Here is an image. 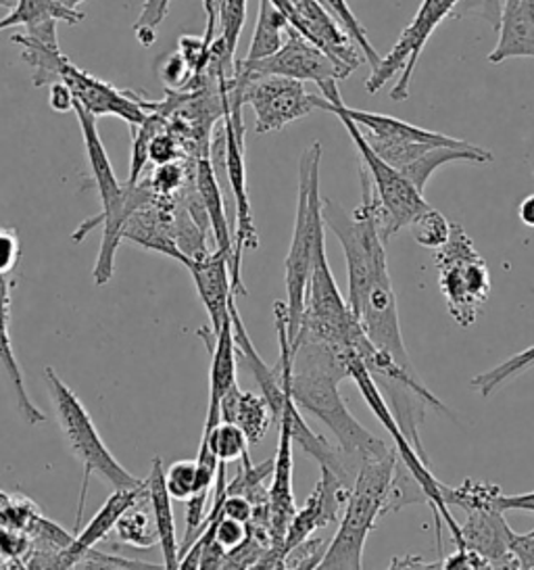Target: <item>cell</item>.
Returning <instances> with one entry per match:
<instances>
[{"label": "cell", "mask_w": 534, "mask_h": 570, "mask_svg": "<svg viewBox=\"0 0 534 570\" xmlns=\"http://www.w3.org/2000/svg\"><path fill=\"white\" fill-rule=\"evenodd\" d=\"M359 207L347 214L338 203L326 199L322 209L324 224L333 230L345 252L349 272L347 303L353 318L380 352L403 368L414 370L400 333L397 295L386 264V243L380 238L374 218L378 199L364 166L359 168Z\"/></svg>", "instance_id": "6da1fadb"}, {"label": "cell", "mask_w": 534, "mask_h": 570, "mask_svg": "<svg viewBox=\"0 0 534 570\" xmlns=\"http://www.w3.org/2000/svg\"><path fill=\"white\" fill-rule=\"evenodd\" d=\"M290 391L307 414L322 420L333 431L338 448L347 453L357 466L364 460L384 458L393 450L383 439L372 435L366 426L350 414L343 400L338 383L349 379V357L355 352H338L330 345L299 338L293 347Z\"/></svg>", "instance_id": "7a4b0ae2"}, {"label": "cell", "mask_w": 534, "mask_h": 570, "mask_svg": "<svg viewBox=\"0 0 534 570\" xmlns=\"http://www.w3.org/2000/svg\"><path fill=\"white\" fill-rule=\"evenodd\" d=\"M11 42L21 47L23 61L33 69L36 88L52 82L66 85L73 101L80 102L95 118L116 116L136 128L149 118L150 111H155V102L140 101L132 92L117 90L116 86L107 85L71 63L59 49L57 21L30 30V35H13Z\"/></svg>", "instance_id": "3957f363"}, {"label": "cell", "mask_w": 534, "mask_h": 570, "mask_svg": "<svg viewBox=\"0 0 534 570\" xmlns=\"http://www.w3.org/2000/svg\"><path fill=\"white\" fill-rule=\"evenodd\" d=\"M73 111H76L78 121H80L83 147H86L92 180L97 186L100 207H102L100 216L90 219L88 224H82V228L73 235V240H82L83 236L88 235V230H92V228L102 224V243H100L99 257H97V264L92 269V276H95L97 285L105 286L113 276L116 252L119 243L123 240L126 222L136 209L149 205L155 195H152L149 185L140 186V183H138L134 188L119 185L113 166H111V159H109L107 149L100 140L97 118L90 111H86L78 101H73Z\"/></svg>", "instance_id": "277c9868"}, {"label": "cell", "mask_w": 534, "mask_h": 570, "mask_svg": "<svg viewBox=\"0 0 534 570\" xmlns=\"http://www.w3.org/2000/svg\"><path fill=\"white\" fill-rule=\"evenodd\" d=\"M319 164L322 145H309L299 161V202L295 233L290 249L284 259V283H286V314H288V338L290 345L299 335L300 316L307 281L314 268L319 245H324V199L319 195Z\"/></svg>", "instance_id": "5b68a950"}, {"label": "cell", "mask_w": 534, "mask_h": 570, "mask_svg": "<svg viewBox=\"0 0 534 570\" xmlns=\"http://www.w3.org/2000/svg\"><path fill=\"white\" fill-rule=\"evenodd\" d=\"M395 464V450L384 458L364 460L359 464L355 481L350 485L349 498L345 502L340 527L328 543L317 569H364V548L367 537L384 517V502Z\"/></svg>", "instance_id": "8992f818"}, {"label": "cell", "mask_w": 534, "mask_h": 570, "mask_svg": "<svg viewBox=\"0 0 534 570\" xmlns=\"http://www.w3.org/2000/svg\"><path fill=\"white\" fill-rule=\"evenodd\" d=\"M44 379L49 385L50 400L55 405L59 426L66 436L67 448L83 466L82 489L78 495V512H76V531H78L82 527L83 503H86L92 476H99L111 489H134L142 485L145 481L136 479L117 462L116 455L105 445L88 410L83 407L80 397L66 385V381L50 366L44 368Z\"/></svg>", "instance_id": "52a82bcc"}, {"label": "cell", "mask_w": 534, "mask_h": 570, "mask_svg": "<svg viewBox=\"0 0 534 570\" xmlns=\"http://www.w3.org/2000/svg\"><path fill=\"white\" fill-rule=\"evenodd\" d=\"M319 109L330 111L343 121L355 149L364 161V168L369 174V180H372L376 199H378L374 218H376V226H378V233L384 243H388L393 236L399 235L403 228L414 226L417 219L431 209V205L424 199V193H419L416 186L400 174L399 169L388 166L376 153L372 151L362 128L347 114H343L338 109V105L326 101L322 97Z\"/></svg>", "instance_id": "ba28073f"}, {"label": "cell", "mask_w": 534, "mask_h": 570, "mask_svg": "<svg viewBox=\"0 0 534 570\" xmlns=\"http://www.w3.org/2000/svg\"><path fill=\"white\" fill-rule=\"evenodd\" d=\"M434 264L451 318L464 328L472 326L491 297V276L483 255L476 252L462 224L451 222L447 243L434 249Z\"/></svg>", "instance_id": "9c48e42d"}, {"label": "cell", "mask_w": 534, "mask_h": 570, "mask_svg": "<svg viewBox=\"0 0 534 570\" xmlns=\"http://www.w3.org/2000/svg\"><path fill=\"white\" fill-rule=\"evenodd\" d=\"M364 335L366 333L362 331L357 320L353 318L349 303L343 299V293L336 285V278L326 255V243H324L317 249L314 268L307 281L299 335L295 338V343L299 338H309V341L330 345L338 352H353L357 341Z\"/></svg>", "instance_id": "30bf717a"}, {"label": "cell", "mask_w": 534, "mask_h": 570, "mask_svg": "<svg viewBox=\"0 0 534 570\" xmlns=\"http://www.w3.org/2000/svg\"><path fill=\"white\" fill-rule=\"evenodd\" d=\"M224 86L233 99L250 105L257 121V135L283 130L290 121L319 109L322 101V97L312 95L305 88V82L286 76H247L234 71Z\"/></svg>", "instance_id": "8fae6325"}, {"label": "cell", "mask_w": 534, "mask_h": 570, "mask_svg": "<svg viewBox=\"0 0 534 570\" xmlns=\"http://www.w3.org/2000/svg\"><path fill=\"white\" fill-rule=\"evenodd\" d=\"M224 168L228 176V185L233 190L234 207H236V233H234L233 276L234 295H247V286L240 278V262L243 253L259 249V233L253 219L249 188H247V166H245V121H243V105L228 102L224 97Z\"/></svg>", "instance_id": "7c38bea8"}, {"label": "cell", "mask_w": 534, "mask_h": 570, "mask_svg": "<svg viewBox=\"0 0 534 570\" xmlns=\"http://www.w3.org/2000/svg\"><path fill=\"white\" fill-rule=\"evenodd\" d=\"M457 2L459 0H424L422 2L416 18L403 30L393 51L380 59L378 68L372 69V73L366 80L369 95L380 92V88L388 85L393 80V76L400 73L399 82L390 90V99L397 102L409 99V85H412V76L416 71L419 55L424 51L428 38L438 28V23L443 19L449 18L451 11Z\"/></svg>", "instance_id": "4fadbf2b"}, {"label": "cell", "mask_w": 534, "mask_h": 570, "mask_svg": "<svg viewBox=\"0 0 534 570\" xmlns=\"http://www.w3.org/2000/svg\"><path fill=\"white\" fill-rule=\"evenodd\" d=\"M234 71L247 73V76H286L300 82H314L324 85L328 80H345L343 71L336 68L333 59L317 49L314 42H309L305 36H300L293 26L286 32L280 51L269 55L259 61H236Z\"/></svg>", "instance_id": "5bb4252c"}, {"label": "cell", "mask_w": 534, "mask_h": 570, "mask_svg": "<svg viewBox=\"0 0 534 570\" xmlns=\"http://www.w3.org/2000/svg\"><path fill=\"white\" fill-rule=\"evenodd\" d=\"M350 487L345 485L334 472L322 469L314 493L307 498L305 505L295 512L284 537L283 556L286 560L288 552L297 548L300 541L314 535L317 529L330 527L340 514V508L349 498Z\"/></svg>", "instance_id": "9a60e30c"}, {"label": "cell", "mask_w": 534, "mask_h": 570, "mask_svg": "<svg viewBox=\"0 0 534 570\" xmlns=\"http://www.w3.org/2000/svg\"><path fill=\"white\" fill-rule=\"evenodd\" d=\"M293 4L300 18L299 35L326 52L345 78H349L355 69L366 63L362 51L353 45L349 36L340 30L336 19L319 0H293Z\"/></svg>", "instance_id": "2e32d148"}, {"label": "cell", "mask_w": 534, "mask_h": 570, "mask_svg": "<svg viewBox=\"0 0 534 570\" xmlns=\"http://www.w3.org/2000/svg\"><path fill=\"white\" fill-rule=\"evenodd\" d=\"M190 272L200 302L205 305L209 322H211V338L221 331L224 322L230 318V302H233V276H230V257L226 253H205L186 264Z\"/></svg>", "instance_id": "e0dca14e"}, {"label": "cell", "mask_w": 534, "mask_h": 570, "mask_svg": "<svg viewBox=\"0 0 534 570\" xmlns=\"http://www.w3.org/2000/svg\"><path fill=\"white\" fill-rule=\"evenodd\" d=\"M512 527L503 519V512L478 508L467 510V520L459 527L462 548L484 556L493 569H520L516 556L510 550Z\"/></svg>", "instance_id": "ac0fdd59"}, {"label": "cell", "mask_w": 534, "mask_h": 570, "mask_svg": "<svg viewBox=\"0 0 534 570\" xmlns=\"http://www.w3.org/2000/svg\"><path fill=\"white\" fill-rule=\"evenodd\" d=\"M145 493H147L145 483L134 489H113V493L107 498V502L102 503V508L95 514V519L88 522L82 533L71 539L66 550L57 553V569L78 567L83 553L92 550L99 541L109 535L116 529L117 520L121 519L123 512L132 508L140 498H145Z\"/></svg>", "instance_id": "d6986e66"}, {"label": "cell", "mask_w": 534, "mask_h": 570, "mask_svg": "<svg viewBox=\"0 0 534 570\" xmlns=\"http://www.w3.org/2000/svg\"><path fill=\"white\" fill-rule=\"evenodd\" d=\"M9 326H11V281L7 278V274H0V366L4 370L9 383L16 389L17 410L21 419L36 426L47 422V414L32 402L26 389L23 372L17 362Z\"/></svg>", "instance_id": "ffe728a7"}, {"label": "cell", "mask_w": 534, "mask_h": 570, "mask_svg": "<svg viewBox=\"0 0 534 570\" xmlns=\"http://www.w3.org/2000/svg\"><path fill=\"white\" fill-rule=\"evenodd\" d=\"M500 40L488 55V63L507 59H534V13L522 0H500Z\"/></svg>", "instance_id": "44dd1931"}, {"label": "cell", "mask_w": 534, "mask_h": 570, "mask_svg": "<svg viewBox=\"0 0 534 570\" xmlns=\"http://www.w3.org/2000/svg\"><path fill=\"white\" fill-rule=\"evenodd\" d=\"M147 487V502H149L152 522L159 537V548L164 552V567L178 569V535H176V519H174V498L169 495L166 487V469L161 458L152 460L149 476L145 479Z\"/></svg>", "instance_id": "7402d4cb"}, {"label": "cell", "mask_w": 534, "mask_h": 570, "mask_svg": "<svg viewBox=\"0 0 534 570\" xmlns=\"http://www.w3.org/2000/svg\"><path fill=\"white\" fill-rule=\"evenodd\" d=\"M195 186L199 193L202 209L209 219V228L216 238L217 252L226 253L230 257V269L234 262V236L230 233V224L226 218V205L224 195L217 180L216 166L211 157H199L195 164Z\"/></svg>", "instance_id": "603a6c76"}, {"label": "cell", "mask_w": 534, "mask_h": 570, "mask_svg": "<svg viewBox=\"0 0 534 570\" xmlns=\"http://www.w3.org/2000/svg\"><path fill=\"white\" fill-rule=\"evenodd\" d=\"M219 420L240 426V431L249 439V445H255L266 436L271 410L264 395L240 391V386L234 385L219 402Z\"/></svg>", "instance_id": "cb8c5ba5"}, {"label": "cell", "mask_w": 534, "mask_h": 570, "mask_svg": "<svg viewBox=\"0 0 534 570\" xmlns=\"http://www.w3.org/2000/svg\"><path fill=\"white\" fill-rule=\"evenodd\" d=\"M211 352V370H209V407H219L221 397L236 383V343H234L233 316L224 322L221 331L211 343L207 341Z\"/></svg>", "instance_id": "d4e9b609"}, {"label": "cell", "mask_w": 534, "mask_h": 570, "mask_svg": "<svg viewBox=\"0 0 534 570\" xmlns=\"http://www.w3.org/2000/svg\"><path fill=\"white\" fill-rule=\"evenodd\" d=\"M83 18L86 16L80 9H71L61 0H16L9 16L0 19V32L17 26H26L30 32L50 21H66L69 26H78Z\"/></svg>", "instance_id": "484cf974"}, {"label": "cell", "mask_w": 534, "mask_h": 570, "mask_svg": "<svg viewBox=\"0 0 534 570\" xmlns=\"http://www.w3.org/2000/svg\"><path fill=\"white\" fill-rule=\"evenodd\" d=\"M288 28H290V23L286 21L283 13L269 0H261L255 32L250 38L249 52H247L245 61H259V59H266L269 55L280 51Z\"/></svg>", "instance_id": "4316f807"}, {"label": "cell", "mask_w": 534, "mask_h": 570, "mask_svg": "<svg viewBox=\"0 0 534 570\" xmlns=\"http://www.w3.org/2000/svg\"><path fill=\"white\" fill-rule=\"evenodd\" d=\"M117 537L119 541L132 546V548H152L159 543L157 529L152 522L147 493L123 512V517L117 520Z\"/></svg>", "instance_id": "83f0119b"}, {"label": "cell", "mask_w": 534, "mask_h": 570, "mask_svg": "<svg viewBox=\"0 0 534 570\" xmlns=\"http://www.w3.org/2000/svg\"><path fill=\"white\" fill-rule=\"evenodd\" d=\"M202 443L214 452L217 462L230 464L240 460L245 453H249V439L236 426L234 422H224L219 420L214 429L202 431Z\"/></svg>", "instance_id": "f1b7e54d"}, {"label": "cell", "mask_w": 534, "mask_h": 570, "mask_svg": "<svg viewBox=\"0 0 534 570\" xmlns=\"http://www.w3.org/2000/svg\"><path fill=\"white\" fill-rule=\"evenodd\" d=\"M216 16L219 26V36L216 38L221 42L228 61L236 66L234 55L247 21V0H216Z\"/></svg>", "instance_id": "f546056e"}, {"label": "cell", "mask_w": 534, "mask_h": 570, "mask_svg": "<svg viewBox=\"0 0 534 570\" xmlns=\"http://www.w3.org/2000/svg\"><path fill=\"white\" fill-rule=\"evenodd\" d=\"M319 2L328 9V13L336 19V23L340 26V30L349 36L350 40H353V45L362 51L367 66L372 69L378 68V63H380L383 57L372 47V42H369V38H367L364 26L359 23V19L355 18V13L350 11L347 0H319Z\"/></svg>", "instance_id": "4dcf8cb0"}, {"label": "cell", "mask_w": 534, "mask_h": 570, "mask_svg": "<svg viewBox=\"0 0 534 570\" xmlns=\"http://www.w3.org/2000/svg\"><path fill=\"white\" fill-rule=\"evenodd\" d=\"M416 230L417 245L426 247V249H438L447 243L451 233V222L445 218L441 212L428 209L422 218L414 224Z\"/></svg>", "instance_id": "1f68e13d"}, {"label": "cell", "mask_w": 534, "mask_h": 570, "mask_svg": "<svg viewBox=\"0 0 534 570\" xmlns=\"http://www.w3.org/2000/svg\"><path fill=\"white\" fill-rule=\"evenodd\" d=\"M166 487L174 500L186 502L197 489V460H178L167 466Z\"/></svg>", "instance_id": "d6a6232c"}, {"label": "cell", "mask_w": 534, "mask_h": 570, "mask_svg": "<svg viewBox=\"0 0 534 570\" xmlns=\"http://www.w3.org/2000/svg\"><path fill=\"white\" fill-rule=\"evenodd\" d=\"M184 185H186V169L180 164V159L157 166L149 180L155 199H171Z\"/></svg>", "instance_id": "836d02e7"}, {"label": "cell", "mask_w": 534, "mask_h": 570, "mask_svg": "<svg viewBox=\"0 0 534 570\" xmlns=\"http://www.w3.org/2000/svg\"><path fill=\"white\" fill-rule=\"evenodd\" d=\"M169 2H171V0H145L142 13H140L138 23H136V28H134L142 47L155 45L157 28H159L161 21L166 19L167 11H169Z\"/></svg>", "instance_id": "e575fe53"}, {"label": "cell", "mask_w": 534, "mask_h": 570, "mask_svg": "<svg viewBox=\"0 0 534 570\" xmlns=\"http://www.w3.org/2000/svg\"><path fill=\"white\" fill-rule=\"evenodd\" d=\"M326 548L328 543L322 537H307L297 548L288 552L284 560V569H317L326 553Z\"/></svg>", "instance_id": "d590c367"}, {"label": "cell", "mask_w": 534, "mask_h": 570, "mask_svg": "<svg viewBox=\"0 0 534 570\" xmlns=\"http://www.w3.org/2000/svg\"><path fill=\"white\" fill-rule=\"evenodd\" d=\"M159 76H161V80H164V85L167 88L178 90V88L188 86V82L195 76V71L188 66V61L184 59L182 52L178 51L164 57V61L159 66Z\"/></svg>", "instance_id": "8d00e7d4"}, {"label": "cell", "mask_w": 534, "mask_h": 570, "mask_svg": "<svg viewBox=\"0 0 534 570\" xmlns=\"http://www.w3.org/2000/svg\"><path fill=\"white\" fill-rule=\"evenodd\" d=\"M182 142L178 140V136L171 135L169 130H161L152 136L149 147V161L155 166H164L182 159Z\"/></svg>", "instance_id": "74e56055"}, {"label": "cell", "mask_w": 534, "mask_h": 570, "mask_svg": "<svg viewBox=\"0 0 534 570\" xmlns=\"http://www.w3.org/2000/svg\"><path fill=\"white\" fill-rule=\"evenodd\" d=\"M19 262V238L16 230L0 228V274H9Z\"/></svg>", "instance_id": "f35d334b"}, {"label": "cell", "mask_w": 534, "mask_h": 570, "mask_svg": "<svg viewBox=\"0 0 534 570\" xmlns=\"http://www.w3.org/2000/svg\"><path fill=\"white\" fill-rule=\"evenodd\" d=\"M510 550L516 556L520 569H534V535H520L514 531L510 537Z\"/></svg>", "instance_id": "ab89813d"}, {"label": "cell", "mask_w": 534, "mask_h": 570, "mask_svg": "<svg viewBox=\"0 0 534 570\" xmlns=\"http://www.w3.org/2000/svg\"><path fill=\"white\" fill-rule=\"evenodd\" d=\"M253 510H255V505L245 495H236V493H228L226 500L221 503V514L224 517L240 520V522H247V524L253 519Z\"/></svg>", "instance_id": "60d3db41"}, {"label": "cell", "mask_w": 534, "mask_h": 570, "mask_svg": "<svg viewBox=\"0 0 534 570\" xmlns=\"http://www.w3.org/2000/svg\"><path fill=\"white\" fill-rule=\"evenodd\" d=\"M493 510L497 512H507V510H528L534 512V491L531 493H520V495H503L497 493L493 500Z\"/></svg>", "instance_id": "b9f144b4"}, {"label": "cell", "mask_w": 534, "mask_h": 570, "mask_svg": "<svg viewBox=\"0 0 534 570\" xmlns=\"http://www.w3.org/2000/svg\"><path fill=\"white\" fill-rule=\"evenodd\" d=\"M49 105L52 111L57 114H67L73 109V95L66 85L52 82L50 85Z\"/></svg>", "instance_id": "7bdbcfd3"}, {"label": "cell", "mask_w": 534, "mask_h": 570, "mask_svg": "<svg viewBox=\"0 0 534 570\" xmlns=\"http://www.w3.org/2000/svg\"><path fill=\"white\" fill-rule=\"evenodd\" d=\"M517 216H520V222H522L524 226L534 228V193L522 199L520 207H517Z\"/></svg>", "instance_id": "ee69618b"}, {"label": "cell", "mask_w": 534, "mask_h": 570, "mask_svg": "<svg viewBox=\"0 0 534 570\" xmlns=\"http://www.w3.org/2000/svg\"><path fill=\"white\" fill-rule=\"evenodd\" d=\"M61 2L71 9H78V4H82L83 0H61Z\"/></svg>", "instance_id": "f6af8a7d"}, {"label": "cell", "mask_w": 534, "mask_h": 570, "mask_svg": "<svg viewBox=\"0 0 534 570\" xmlns=\"http://www.w3.org/2000/svg\"><path fill=\"white\" fill-rule=\"evenodd\" d=\"M13 2H16V0H0V7H9V9H11Z\"/></svg>", "instance_id": "bcb514c9"}, {"label": "cell", "mask_w": 534, "mask_h": 570, "mask_svg": "<svg viewBox=\"0 0 534 570\" xmlns=\"http://www.w3.org/2000/svg\"><path fill=\"white\" fill-rule=\"evenodd\" d=\"M531 535H534V531H531Z\"/></svg>", "instance_id": "7dc6e473"}]
</instances>
